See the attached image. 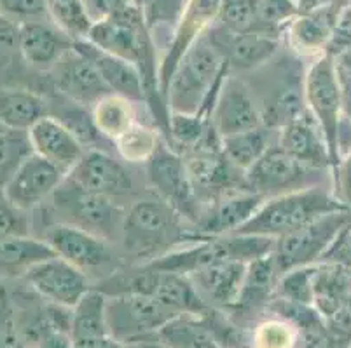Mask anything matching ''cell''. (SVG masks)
<instances>
[{
	"label": "cell",
	"mask_w": 351,
	"mask_h": 348,
	"mask_svg": "<svg viewBox=\"0 0 351 348\" xmlns=\"http://www.w3.org/2000/svg\"><path fill=\"white\" fill-rule=\"evenodd\" d=\"M186 219L175 213L158 196L140 199L126 211L121 228V258L124 265H145L182 244H194L203 239L196 228H186Z\"/></svg>",
	"instance_id": "obj_1"
},
{
	"label": "cell",
	"mask_w": 351,
	"mask_h": 348,
	"mask_svg": "<svg viewBox=\"0 0 351 348\" xmlns=\"http://www.w3.org/2000/svg\"><path fill=\"white\" fill-rule=\"evenodd\" d=\"M229 73L228 62L205 34L182 57L171 77L166 92L170 113H199L212 119Z\"/></svg>",
	"instance_id": "obj_2"
},
{
	"label": "cell",
	"mask_w": 351,
	"mask_h": 348,
	"mask_svg": "<svg viewBox=\"0 0 351 348\" xmlns=\"http://www.w3.org/2000/svg\"><path fill=\"white\" fill-rule=\"evenodd\" d=\"M339 211H351L324 187H309L285 196L264 200L258 211L232 235H261L280 239L289 235L322 216Z\"/></svg>",
	"instance_id": "obj_3"
},
{
	"label": "cell",
	"mask_w": 351,
	"mask_h": 348,
	"mask_svg": "<svg viewBox=\"0 0 351 348\" xmlns=\"http://www.w3.org/2000/svg\"><path fill=\"white\" fill-rule=\"evenodd\" d=\"M49 200L53 215L51 223L77 226L108 242L116 241L121 235L126 213L117 200L84 190L70 178L62 181Z\"/></svg>",
	"instance_id": "obj_4"
},
{
	"label": "cell",
	"mask_w": 351,
	"mask_h": 348,
	"mask_svg": "<svg viewBox=\"0 0 351 348\" xmlns=\"http://www.w3.org/2000/svg\"><path fill=\"white\" fill-rule=\"evenodd\" d=\"M306 108L320 124L330 153L332 171L341 161V131H343V89L337 79L334 56L322 54L306 68Z\"/></svg>",
	"instance_id": "obj_5"
},
{
	"label": "cell",
	"mask_w": 351,
	"mask_h": 348,
	"mask_svg": "<svg viewBox=\"0 0 351 348\" xmlns=\"http://www.w3.org/2000/svg\"><path fill=\"white\" fill-rule=\"evenodd\" d=\"M43 241L53 249L56 256L69 261L89 279L95 277V280H91L93 284L124 265L123 258L114 251L110 242L77 226L51 223L44 230Z\"/></svg>",
	"instance_id": "obj_6"
},
{
	"label": "cell",
	"mask_w": 351,
	"mask_h": 348,
	"mask_svg": "<svg viewBox=\"0 0 351 348\" xmlns=\"http://www.w3.org/2000/svg\"><path fill=\"white\" fill-rule=\"evenodd\" d=\"M145 172L147 181L156 196L165 200L187 223L196 225L203 204L197 199L191 181L186 159L168 143L161 142L154 155L145 162Z\"/></svg>",
	"instance_id": "obj_7"
},
{
	"label": "cell",
	"mask_w": 351,
	"mask_h": 348,
	"mask_svg": "<svg viewBox=\"0 0 351 348\" xmlns=\"http://www.w3.org/2000/svg\"><path fill=\"white\" fill-rule=\"evenodd\" d=\"M350 218L351 211L330 213L292 234L276 239L273 258L280 277L293 268L317 265Z\"/></svg>",
	"instance_id": "obj_8"
},
{
	"label": "cell",
	"mask_w": 351,
	"mask_h": 348,
	"mask_svg": "<svg viewBox=\"0 0 351 348\" xmlns=\"http://www.w3.org/2000/svg\"><path fill=\"white\" fill-rule=\"evenodd\" d=\"M177 315L180 314L152 296L128 295L108 298L107 302L108 330L124 345L142 347L152 334L158 333L166 322Z\"/></svg>",
	"instance_id": "obj_9"
},
{
	"label": "cell",
	"mask_w": 351,
	"mask_h": 348,
	"mask_svg": "<svg viewBox=\"0 0 351 348\" xmlns=\"http://www.w3.org/2000/svg\"><path fill=\"white\" fill-rule=\"evenodd\" d=\"M322 172L324 171L306 168L290 157L276 139V143L255 162L254 168L247 171V185L248 190L267 200L290 191L317 187L322 180Z\"/></svg>",
	"instance_id": "obj_10"
},
{
	"label": "cell",
	"mask_w": 351,
	"mask_h": 348,
	"mask_svg": "<svg viewBox=\"0 0 351 348\" xmlns=\"http://www.w3.org/2000/svg\"><path fill=\"white\" fill-rule=\"evenodd\" d=\"M306 70L293 65L282 66L274 77H261V89H252L257 98L263 124L269 129L280 131L285 124L306 111L304 98Z\"/></svg>",
	"instance_id": "obj_11"
},
{
	"label": "cell",
	"mask_w": 351,
	"mask_h": 348,
	"mask_svg": "<svg viewBox=\"0 0 351 348\" xmlns=\"http://www.w3.org/2000/svg\"><path fill=\"white\" fill-rule=\"evenodd\" d=\"M219 8L220 0H187L180 19L175 25L173 37L168 44L165 57L159 63V88L165 101L168 85L178 63L186 56L187 51L217 23Z\"/></svg>",
	"instance_id": "obj_12"
},
{
	"label": "cell",
	"mask_w": 351,
	"mask_h": 348,
	"mask_svg": "<svg viewBox=\"0 0 351 348\" xmlns=\"http://www.w3.org/2000/svg\"><path fill=\"white\" fill-rule=\"evenodd\" d=\"M23 280L47 302L70 308H73L93 289V282L86 273L60 256L47 258L34 265L25 273Z\"/></svg>",
	"instance_id": "obj_13"
},
{
	"label": "cell",
	"mask_w": 351,
	"mask_h": 348,
	"mask_svg": "<svg viewBox=\"0 0 351 348\" xmlns=\"http://www.w3.org/2000/svg\"><path fill=\"white\" fill-rule=\"evenodd\" d=\"M46 75L47 91L58 92L88 108L93 107L108 92H112L101 81V77L98 75L91 62L82 56L75 47L69 51Z\"/></svg>",
	"instance_id": "obj_14"
},
{
	"label": "cell",
	"mask_w": 351,
	"mask_h": 348,
	"mask_svg": "<svg viewBox=\"0 0 351 348\" xmlns=\"http://www.w3.org/2000/svg\"><path fill=\"white\" fill-rule=\"evenodd\" d=\"M182 157L186 159L191 181L203 207L232 191L248 190L247 172L232 165L224 152L191 153Z\"/></svg>",
	"instance_id": "obj_15"
},
{
	"label": "cell",
	"mask_w": 351,
	"mask_h": 348,
	"mask_svg": "<svg viewBox=\"0 0 351 348\" xmlns=\"http://www.w3.org/2000/svg\"><path fill=\"white\" fill-rule=\"evenodd\" d=\"M212 122L220 138L264 126L257 98L247 81L229 73L212 111Z\"/></svg>",
	"instance_id": "obj_16"
},
{
	"label": "cell",
	"mask_w": 351,
	"mask_h": 348,
	"mask_svg": "<svg viewBox=\"0 0 351 348\" xmlns=\"http://www.w3.org/2000/svg\"><path fill=\"white\" fill-rule=\"evenodd\" d=\"M206 35L224 56L231 72L232 70H238V72L258 70L278 54L280 46H282V38L278 37L255 34V31L232 34L217 23L206 31Z\"/></svg>",
	"instance_id": "obj_17"
},
{
	"label": "cell",
	"mask_w": 351,
	"mask_h": 348,
	"mask_svg": "<svg viewBox=\"0 0 351 348\" xmlns=\"http://www.w3.org/2000/svg\"><path fill=\"white\" fill-rule=\"evenodd\" d=\"M84 190L119 200L133 193V178L126 168L105 150H86L81 161L66 174Z\"/></svg>",
	"instance_id": "obj_18"
},
{
	"label": "cell",
	"mask_w": 351,
	"mask_h": 348,
	"mask_svg": "<svg viewBox=\"0 0 351 348\" xmlns=\"http://www.w3.org/2000/svg\"><path fill=\"white\" fill-rule=\"evenodd\" d=\"M65 178L66 174L62 169L37 153H32L5 183L4 190L14 206L30 213L43 206Z\"/></svg>",
	"instance_id": "obj_19"
},
{
	"label": "cell",
	"mask_w": 351,
	"mask_h": 348,
	"mask_svg": "<svg viewBox=\"0 0 351 348\" xmlns=\"http://www.w3.org/2000/svg\"><path fill=\"white\" fill-rule=\"evenodd\" d=\"M343 11L337 5H318L299 11L283 34L293 53L298 56L317 57L327 53Z\"/></svg>",
	"instance_id": "obj_20"
},
{
	"label": "cell",
	"mask_w": 351,
	"mask_h": 348,
	"mask_svg": "<svg viewBox=\"0 0 351 348\" xmlns=\"http://www.w3.org/2000/svg\"><path fill=\"white\" fill-rule=\"evenodd\" d=\"M278 145L306 168L315 171H332L324 131L309 110L302 111L278 131Z\"/></svg>",
	"instance_id": "obj_21"
},
{
	"label": "cell",
	"mask_w": 351,
	"mask_h": 348,
	"mask_svg": "<svg viewBox=\"0 0 351 348\" xmlns=\"http://www.w3.org/2000/svg\"><path fill=\"white\" fill-rule=\"evenodd\" d=\"M73 42L75 40L60 30L56 25L46 23L40 19L20 25L18 47L21 59L30 68L40 73L51 72L54 65L73 49Z\"/></svg>",
	"instance_id": "obj_22"
},
{
	"label": "cell",
	"mask_w": 351,
	"mask_h": 348,
	"mask_svg": "<svg viewBox=\"0 0 351 348\" xmlns=\"http://www.w3.org/2000/svg\"><path fill=\"white\" fill-rule=\"evenodd\" d=\"M263 204V197L254 191H232V193L206 204L201 211V216L194 228L203 237L232 235L257 213Z\"/></svg>",
	"instance_id": "obj_23"
},
{
	"label": "cell",
	"mask_w": 351,
	"mask_h": 348,
	"mask_svg": "<svg viewBox=\"0 0 351 348\" xmlns=\"http://www.w3.org/2000/svg\"><path fill=\"white\" fill-rule=\"evenodd\" d=\"M34 153L69 174L86 153L84 145L53 115H46L28 131Z\"/></svg>",
	"instance_id": "obj_24"
},
{
	"label": "cell",
	"mask_w": 351,
	"mask_h": 348,
	"mask_svg": "<svg viewBox=\"0 0 351 348\" xmlns=\"http://www.w3.org/2000/svg\"><path fill=\"white\" fill-rule=\"evenodd\" d=\"M245 273H247L245 263L222 261V263L201 268L187 277L193 280L206 305L219 308V310H231L234 303L238 302Z\"/></svg>",
	"instance_id": "obj_25"
},
{
	"label": "cell",
	"mask_w": 351,
	"mask_h": 348,
	"mask_svg": "<svg viewBox=\"0 0 351 348\" xmlns=\"http://www.w3.org/2000/svg\"><path fill=\"white\" fill-rule=\"evenodd\" d=\"M73 47L86 56L91 62V65L97 68L101 81L107 84V88L116 94L124 96L133 103H145L143 98L142 77L138 68L133 63L126 62L123 57H117L110 53H105L100 47L93 46L88 40H75Z\"/></svg>",
	"instance_id": "obj_26"
},
{
	"label": "cell",
	"mask_w": 351,
	"mask_h": 348,
	"mask_svg": "<svg viewBox=\"0 0 351 348\" xmlns=\"http://www.w3.org/2000/svg\"><path fill=\"white\" fill-rule=\"evenodd\" d=\"M278 280L280 273L274 265L273 253L250 261L247 265V273H245L238 302L234 303L231 310L239 317L266 310L267 305L273 302Z\"/></svg>",
	"instance_id": "obj_27"
},
{
	"label": "cell",
	"mask_w": 351,
	"mask_h": 348,
	"mask_svg": "<svg viewBox=\"0 0 351 348\" xmlns=\"http://www.w3.org/2000/svg\"><path fill=\"white\" fill-rule=\"evenodd\" d=\"M49 115L43 92L30 88H0V124L5 129L30 131L35 122Z\"/></svg>",
	"instance_id": "obj_28"
},
{
	"label": "cell",
	"mask_w": 351,
	"mask_h": 348,
	"mask_svg": "<svg viewBox=\"0 0 351 348\" xmlns=\"http://www.w3.org/2000/svg\"><path fill=\"white\" fill-rule=\"evenodd\" d=\"M351 298V268L332 263L315 265L313 306L327 321Z\"/></svg>",
	"instance_id": "obj_29"
},
{
	"label": "cell",
	"mask_w": 351,
	"mask_h": 348,
	"mask_svg": "<svg viewBox=\"0 0 351 348\" xmlns=\"http://www.w3.org/2000/svg\"><path fill=\"white\" fill-rule=\"evenodd\" d=\"M107 296L97 289H91L73 306L72 330H70L73 347H89L112 334L107 322Z\"/></svg>",
	"instance_id": "obj_30"
},
{
	"label": "cell",
	"mask_w": 351,
	"mask_h": 348,
	"mask_svg": "<svg viewBox=\"0 0 351 348\" xmlns=\"http://www.w3.org/2000/svg\"><path fill=\"white\" fill-rule=\"evenodd\" d=\"M154 286H152L151 296L159 299L162 305L170 306L171 310L180 315H203L212 308L210 305H206L205 299L201 298L196 286L187 276L175 272H161V270H154Z\"/></svg>",
	"instance_id": "obj_31"
},
{
	"label": "cell",
	"mask_w": 351,
	"mask_h": 348,
	"mask_svg": "<svg viewBox=\"0 0 351 348\" xmlns=\"http://www.w3.org/2000/svg\"><path fill=\"white\" fill-rule=\"evenodd\" d=\"M56 256L43 239H0V279H23L34 265Z\"/></svg>",
	"instance_id": "obj_32"
},
{
	"label": "cell",
	"mask_w": 351,
	"mask_h": 348,
	"mask_svg": "<svg viewBox=\"0 0 351 348\" xmlns=\"http://www.w3.org/2000/svg\"><path fill=\"white\" fill-rule=\"evenodd\" d=\"M278 139V131L266 126L222 138V152L239 171L247 172Z\"/></svg>",
	"instance_id": "obj_33"
},
{
	"label": "cell",
	"mask_w": 351,
	"mask_h": 348,
	"mask_svg": "<svg viewBox=\"0 0 351 348\" xmlns=\"http://www.w3.org/2000/svg\"><path fill=\"white\" fill-rule=\"evenodd\" d=\"M91 115L97 129L112 143L136 122L135 103L116 92H108L98 100L91 107Z\"/></svg>",
	"instance_id": "obj_34"
},
{
	"label": "cell",
	"mask_w": 351,
	"mask_h": 348,
	"mask_svg": "<svg viewBox=\"0 0 351 348\" xmlns=\"http://www.w3.org/2000/svg\"><path fill=\"white\" fill-rule=\"evenodd\" d=\"M46 8L53 25L73 40H86L93 19L89 18L82 0H46Z\"/></svg>",
	"instance_id": "obj_35"
},
{
	"label": "cell",
	"mask_w": 351,
	"mask_h": 348,
	"mask_svg": "<svg viewBox=\"0 0 351 348\" xmlns=\"http://www.w3.org/2000/svg\"><path fill=\"white\" fill-rule=\"evenodd\" d=\"M161 142V133L158 129L135 122L121 138L114 142V145L124 161L145 164L154 155Z\"/></svg>",
	"instance_id": "obj_36"
},
{
	"label": "cell",
	"mask_w": 351,
	"mask_h": 348,
	"mask_svg": "<svg viewBox=\"0 0 351 348\" xmlns=\"http://www.w3.org/2000/svg\"><path fill=\"white\" fill-rule=\"evenodd\" d=\"M32 153L34 146L28 131L4 129L0 133V187H5Z\"/></svg>",
	"instance_id": "obj_37"
},
{
	"label": "cell",
	"mask_w": 351,
	"mask_h": 348,
	"mask_svg": "<svg viewBox=\"0 0 351 348\" xmlns=\"http://www.w3.org/2000/svg\"><path fill=\"white\" fill-rule=\"evenodd\" d=\"M301 334L292 322L271 317L250 331V348H299Z\"/></svg>",
	"instance_id": "obj_38"
},
{
	"label": "cell",
	"mask_w": 351,
	"mask_h": 348,
	"mask_svg": "<svg viewBox=\"0 0 351 348\" xmlns=\"http://www.w3.org/2000/svg\"><path fill=\"white\" fill-rule=\"evenodd\" d=\"M299 14L298 0H258L255 34L282 38L285 28Z\"/></svg>",
	"instance_id": "obj_39"
},
{
	"label": "cell",
	"mask_w": 351,
	"mask_h": 348,
	"mask_svg": "<svg viewBox=\"0 0 351 348\" xmlns=\"http://www.w3.org/2000/svg\"><path fill=\"white\" fill-rule=\"evenodd\" d=\"M258 0H220L217 25L232 34L254 31Z\"/></svg>",
	"instance_id": "obj_40"
},
{
	"label": "cell",
	"mask_w": 351,
	"mask_h": 348,
	"mask_svg": "<svg viewBox=\"0 0 351 348\" xmlns=\"http://www.w3.org/2000/svg\"><path fill=\"white\" fill-rule=\"evenodd\" d=\"M313 273H315V265L285 272L280 277L274 298L301 303V305H313Z\"/></svg>",
	"instance_id": "obj_41"
},
{
	"label": "cell",
	"mask_w": 351,
	"mask_h": 348,
	"mask_svg": "<svg viewBox=\"0 0 351 348\" xmlns=\"http://www.w3.org/2000/svg\"><path fill=\"white\" fill-rule=\"evenodd\" d=\"M32 218L27 211L11 202L4 187H0V239L30 237Z\"/></svg>",
	"instance_id": "obj_42"
},
{
	"label": "cell",
	"mask_w": 351,
	"mask_h": 348,
	"mask_svg": "<svg viewBox=\"0 0 351 348\" xmlns=\"http://www.w3.org/2000/svg\"><path fill=\"white\" fill-rule=\"evenodd\" d=\"M186 4L187 0H142L140 8H142L147 27L152 31L161 25L175 27Z\"/></svg>",
	"instance_id": "obj_43"
},
{
	"label": "cell",
	"mask_w": 351,
	"mask_h": 348,
	"mask_svg": "<svg viewBox=\"0 0 351 348\" xmlns=\"http://www.w3.org/2000/svg\"><path fill=\"white\" fill-rule=\"evenodd\" d=\"M0 348H28L16 324L11 293L0 286Z\"/></svg>",
	"instance_id": "obj_44"
},
{
	"label": "cell",
	"mask_w": 351,
	"mask_h": 348,
	"mask_svg": "<svg viewBox=\"0 0 351 348\" xmlns=\"http://www.w3.org/2000/svg\"><path fill=\"white\" fill-rule=\"evenodd\" d=\"M47 14L46 0H0V16L11 21H35Z\"/></svg>",
	"instance_id": "obj_45"
},
{
	"label": "cell",
	"mask_w": 351,
	"mask_h": 348,
	"mask_svg": "<svg viewBox=\"0 0 351 348\" xmlns=\"http://www.w3.org/2000/svg\"><path fill=\"white\" fill-rule=\"evenodd\" d=\"M320 263L341 265V267L351 268V218L339 230V234L336 235L330 247L322 256Z\"/></svg>",
	"instance_id": "obj_46"
},
{
	"label": "cell",
	"mask_w": 351,
	"mask_h": 348,
	"mask_svg": "<svg viewBox=\"0 0 351 348\" xmlns=\"http://www.w3.org/2000/svg\"><path fill=\"white\" fill-rule=\"evenodd\" d=\"M332 176H334L332 193L341 204L351 209V148L341 157L339 164L332 171Z\"/></svg>",
	"instance_id": "obj_47"
},
{
	"label": "cell",
	"mask_w": 351,
	"mask_h": 348,
	"mask_svg": "<svg viewBox=\"0 0 351 348\" xmlns=\"http://www.w3.org/2000/svg\"><path fill=\"white\" fill-rule=\"evenodd\" d=\"M350 47H351V4L348 5V8L343 11V14H341L339 23H337L336 31H334V37H332L330 44H328V49L325 54H330V56L336 57L337 54L350 49Z\"/></svg>",
	"instance_id": "obj_48"
},
{
	"label": "cell",
	"mask_w": 351,
	"mask_h": 348,
	"mask_svg": "<svg viewBox=\"0 0 351 348\" xmlns=\"http://www.w3.org/2000/svg\"><path fill=\"white\" fill-rule=\"evenodd\" d=\"M82 2H84L89 18L93 19V23H97V21L112 16L114 12L123 9L124 5L132 4L135 0H82Z\"/></svg>",
	"instance_id": "obj_49"
},
{
	"label": "cell",
	"mask_w": 351,
	"mask_h": 348,
	"mask_svg": "<svg viewBox=\"0 0 351 348\" xmlns=\"http://www.w3.org/2000/svg\"><path fill=\"white\" fill-rule=\"evenodd\" d=\"M334 63H336L337 79H339L343 94H351V47L337 54L334 57Z\"/></svg>",
	"instance_id": "obj_50"
},
{
	"label": "cell",
	"mask_w": 351,
	"mask_h": 348,
	"mask_svg": "<svg viewBox=\"0 0 351 348\" xmlns=\"http://www.w3.org/2000/svg\"><path fill=\"white\" fill-rule=\"evenodd\" d=\"M35 348H75L73 347L72 336L69 333H49L46 338L40 340V343Z\"/></svg>",
	"instance_id": "obj_51"
},
{
	"label": "cell",
	"mask_w": 351,
	"mask_h": 348,
	"mask_svg": "<svg viewBox=\"0 0 351 348\" xmlns=\"http://www.w3.org/2000/svg\"><path fill=\"white\" fill-rule=\"evenodd\" d=\"M350 4L351 0H299V11H308L318 5H337L341 9H346Z\"/></svg>",
	"instance_id": "obj_52"
},
{
	"label": "cell",
	"mask_w": 351,
	"mask_h": 348,
	"mask_svg": "<svg viewBox=\"0 0 351 348\" xmlns=\"http://www.w3.org/2000/svg\"><path fill=\"white\" fill-rule=\"evenodd\" d=\"M4 129H5V127L2 126V124H0V133H2V131H4Z\"/></svg>",
	"instance_id": "obj_53"
},
{
	"label": "cell",
	"mask_w": 351,
	"mask_h": 348,
	"mask_svg": "<svg viewBox=\"0 0 351 348\" xmlns=\"http://www.w3.org/2000/svg\"><path fill=\"white\" fill-rule=\"evenodd\" d=\"M135 2H136V4H138V5H140V2H142V0H135Z\"/></svg>",
	"instance_id": "obj_54"
},
{
	"label": "cell",
	"mask_w": 351,
	"mask_h": 348,
	"mask_svg": "<svg viewBox=\"0 0 351 348\" xmlns=\"http://www.w3.org/2000/svg\"><path fill=\"white\" fill-rule=\"evenodd\" d=\"M0 286H2V284H0Z\"/></svg>",
	"instance_id": "obj_55"
},
{
	"label": "cell",
	"mask_w": 351,
	"mask_h": 348,
	"mask_svg": "<svg viewBox=\"0 0 351 348\" xmlns=\"http://www.w3.org/2000/svg\"><path fill=\"white\" fill-rule=\"evenodd\" d=\"M298 2H299V0H298Z\"/></svg>",
	"instance_id": "obj_56"
}]
</instances>
